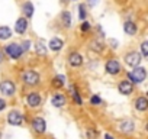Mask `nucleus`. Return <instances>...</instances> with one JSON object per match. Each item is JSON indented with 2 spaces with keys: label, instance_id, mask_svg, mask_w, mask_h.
I'll use <instances>...</instances> for the list:
<instances>
[{
  "label": "nucleus",
  "instance_id": "cd10ccee",
  "mask_svg": "<svg viewBox=\"0 0 148 139\" xmlns=\"http://www.w3.org/2000/svg\"><path fill=\"white\" fill-rule=\"evenodd\" d=\"M90 29V23L89 22H83V25H82V31L83 32H87Z\"/></svg>",
  "mask_w": 148,
  "mask_h": 139
},
{
  "label": "nucleus",
  "instance_id": "7c9ffc66",
  "mask_svg": "<svg viewBox=\"0 0 148 139\" xmlns=\"http://www.w3.org/2000/svg\"><path fill=\"white\" fill-rule=\"evenodd\" d=\"M87 3H89V6H95V5H97V0H87Z\"/></svg>",
  "mask_w": 148,
  "mask_h": 139
},
{
  "label": "nucleus",
  "instance_id": "412c9836",
  "mask_svg": "<svg viewBox=\"0 0 148 139\" xmlns=\"http://www.w3.org/2000/svg\"><path fill=\"white\" fill-rule=\"evenodd\" d=\"M61 19H62V25L65 26V28H70L71 26V15H70V12H62V15H61Z\"/></svg>",
  "mask_w": 148,
  "mask_h": 139
},
{
  "label": "nucleus",
  "instance_id": "a211bd4d",
  "mask_svg": "<svg viewBox=\"0 0 148 139\" xmlns=\"http://www.w3.org/2000/svg\"><path fill=\"white\" fill-rule=\"evenodd\" d=\"M10 36H12L10 28H8V26H0V39L5 41V39H9Z\"/></svg>",
  "mask_w": 148,
  "mask_h": 139
},
{
  "label": "nucleus",
  "instance_id": "2eb2a0df",
  "mask_svg": "<svg viewBox=\"0 0 148 139\" xmlns=\"http://www.w3.org/2000/svg\"><path fill=\"white\" fill-rule=\"evenodd\" d=\"M135 107H136V110H139V112L147 110V109H148V100H147L145 97H138V99L135 100Z\"/></svg>",
  "mask_w": 148,
  "mask_h": 139
},
{
  "label": "nucleus",
  "instance_id": "f3484780",
  "mask_svg": "<svg viewBox=\"0 0 148 139\" xmlns=\"http://www.w3.org/2000/svg\"><path fill=\"white\" fill-rule=\"evenodd\" d=\"M65 97L62 96V94H57V96H54L52 97V100H51V103H52V106H55V107H62L64 104H65Z\"/></svg>",
  "mask_w": 148,
  "mask_h": 139
},
{
  "label": "nucleus",
  "instance_id": "a878e982",
  "mask_svg": "<svg viewBox=\"0 0 148 139\" xmlns=\"http://www.w3.org/2000/svg\"><path fill=\"white\" fill-rule=\"evenodd\" d=\"M141 49H142V55L144 57H148V42H142Z\"/></svg>",
  "mask_w": 148,
  "mask_h": 139
},
{
  "label": "nucleus",
  "instance_id": "dca6fc26",
  "mask_svg": "<svg viewBox=\"0 0 148 139\" xmlns=\"http://www.w3.org/2000/svg\"><path fill=\"white\" fill-rule=\"evenodd\" d=\"M134 127H135V125H134V122H131V120H125V122H122V123L119 125L121 132H125V133H131V132L134 130Z\"/></svg>",
  "mask_w": 148,
  "mask_h": 139
},
{
  "label": "nucleus",
  "instance_id": "b1692460",
  "mask_svg": "<svg viewBox=\"0 0 148 139\" xmlns=\"http://www.w3.org/2000/svg\"><path fill=\"white\" fill-rule=\"evenodd\" d=\"M79 18L80 19H86V7H84V5H80L79 6Z\"/></svg>",
  "mask_w": 148,
  "mask_h": 139
},
{
  "label": "nucleus",
  "instance_id": "4468645a",
  "mask_svg": "<svg viewBox=\"0 0 148 139\" xmlns=\"http://www.w3.org/2000/svg\"><path fill=\"white\" fill-rule=\"evenodd\" d=\"M123 31H125V33L126 35H135L136 33V25L134 23V22H131V20H128V22H125L123 23Z\"/></svg>",
  "mask_w": 148,
  "mask_h": 139
},
{
  "label": "nucleus",
  "instance_id": "393cba45",
  "mask_svg": "<svg viewBox=\"0 0 148 139\" xmlns=\"http://www.w3.org/2000/svg\"><path fill=\"white\" fill-rule=\"evenodd\" d=\"M92 49H95V51L100 52V51L103 49V45H102V44H99V42H92Z\"/></svg>",
  "mask_w": 148,
  "mask_h": 139
},
{
  "label": "nucleus",
  "instance_id": "f03ea898",
  "mask_svg": "<svg viewBox=\"0 0 148 139\" xmlns=\"http://www.w3.org/2000/svg\"><path fill=\"white\" fill-rule=\"evenodd\" d=\"M23 81L28 86H36L39 83V74L36 71H32V70H28V71L23 73Z\"/></svg>",
  "mask_w": 148,
  "mask_h": 139
},
{
  "label": "nucleus",
  "instance_id": "2f4dec72",
  "mask_svg": "<svg viewBox=\"0 0 148 139\" xmlns=\"http://www.w3.org/2000/svg\"><path fill=\"white\" fill-rule=\"evenodd\" d=\"M105 139H115V138H113L112 135H109V133H106V135H105Z\"/></svg>",
  "mask_w": 148,
  "mask_h": 139
},
{
  "label": "nucleus",
  "instance_id": "72a5a7b5",
  "mask_svg": "<svg viewBox=\"0 0 148 139\" xmlns=\"http://www.w3.org/2000/svg\"><path fill=\"white\" fill-rule=\"evenodd\" d=\"M3 61V55H2V52H0V62Z\"/></svg>",
  "mask_w": 148,
  "mask_h": 139
},
{
  "label": "nucleus",
  "instance_id": "473e14b6",
  "mask_svg": "<svg viewBox=\"0 0 148 139\" xmlns=\"http://www.w3.org/2000/svg\"><path fill=\"white\" fill-rule=\"evenodd\" d=\"M110 44H112V45H113V48H116V45H118V42H116V41H113V39H112V41H110Z\"/></svg>",
  "mask_w": 148,
  "mask_h": 139
},
{
  "label": "nucleus",
  "instance_id": "5701e85b",
  "mask_svg": "<svg viewBox=\"0 0 148 139\" xmlns=\"http://www.w3.org/2000/svg\"><path fill=\"white\" fill-rule=\"evenodd\" d=\"M71 94H73V97H74V102H76V104H82V99H80V96H79V93H77V90L74 89V87H71Z\"/></svg>",
  "mask_w": 148,
  "mask_h": 139
},
{
  "label": "nucleus",
  "instance_id": "6ab92c4d",
  "mask_svg": "<svg viewBox=\"0 0 148 139\" xmlns=\"http://www.w3.org/2000/svg\"><path fill=\"white\" fill-rule=\"evenodd\" d=\"M35 49H36V54H38V55H45V54H47V45H45V42H44L42 39H39V41L36 42Z\"/></svg>",
  "mask_w": 148,
  "mask_h": 139
},
{
  "label": "nucleus",
  "instance_id": "39448f33",
  "mask_svg": "<svg viewBox=\"0 0 148 139\" xmlns=\"http://www.w3.org/2000/svg\"><path fill=\"white\" fill-rule=\"evenodd\" d=\"M105 68H106V71L109 73V74H112V76H116V74H119L121 73V64L116 61V59H109L108 62H106V65H105Z\"/></svg>",
  "mask_w": 148,
  "mask_h": 139
},
{
  "label": "nucleus",
  "instance_id": "c756f323",
  "mask_svg": "<svg viewBox=\"0 0 148 139\" xmlns=\"http://www.w3.org/2000/svg\"><path fill=\"white\" fill-rule=\"evenodd\" d=\"M5 109H6V102L3 99H0V112L5 110Z\"/></svg>",
  "mask_w": 148,
  "mask_h": 139
},
{
  "label": "nucleus",
  "instance_id": "9d476101",
  "mask_svg": "<svg viewBox=\"0 0 148 139\" xmlns=\"http://www.w3.org/2000/svg\"><path fill=\"white\" fill-rule=\"evenodd\" d=\"M68 62H70V65H73V67H79V65H82V62H83V57H82L79 52H71V54L68 55Z\"/></svg>",
  "mask_w": 148,
  "mask_h": 139
},
{
  "label": "nucleus",
  "instance_id": "ddd939ff",
  "mask_svg": "<svg viewBox=\"0 0 148 139\" xmlns=\"http://www.w3.org/2000/svg\"><path fill=\"white\" fill-rule=\"evenodd\" d=\"M48 46H49L51 51H60V49L64 46V42H62L60 38H52V39L49 41Z\"/></svg>",
  "mask_w": 148,
  "mask_h": 139
},
{
  "label": "nucleus",
  "instance_id": "6e6552de",
  "mask_svg": "<svg viewBox=\"0 0 148 139\" xmlns=\"http://www.w3.org/2000/svg\"><path fill=\"white\" fill-rule=\"evenodd\" d=\"M118 90H119V93H121V94H125V96H128V94H131V93H132V90H134V86H132V83H131V81H128V80H123V81H121V83H119V86H118Z\"/></svg>",
  "mask_w": 148,
  "mask_h": 139
},
{
  "label": "nucleus",
  "instance_id": "bb28decb",
  "mask_svg": "<svg viewBox=\"0 0 148 139\" xmlns=\"http://www.w3.org/2000/svg\"><path fill=\"white\" fill-rule=\"evenodd\" d=\"M90 103H92V104H95V106H97V104H100V103H102V100H100V97H99V96H92Z\"/></svg>",
  "mask_w": 148,
  "mask_h": 139
},
{
  "label": "nucleus",
  "instance_id": "0eeeda50",
  "mask_svg": "<svg viewBox=\"0 0 148 139\" xmlns=\"http://www.w3.org/2000/svg\"><path fill=\"white\" fill-rule=\"evenodd\" d=\"M32 127L36 133H44L47 130V122L42 117H35L32 120Z\"/></svg>",
  "mask_w": 148,
  "mask_h": 139
},
{
  "label": "nucleus",
  "instance_id": "f257e3e1",
  "mask_svg": "<svg viewBox=\"0 0 148 139\" xmlns=\"http://www.w3.org/2000/svg\"><path fill=\"white\" fill-rule=\"evenodd\" d=\"M134 68H135L134 71L128 74L131 83H142V81L145 80V77H147L145 68H144V67H134Z\"/></svg>",
  "mask_w": 148,
  "mask_h": 139
},
{
  "label": "nucleus",
  "instance_id": "f8f14e48",
  "mask_svg": "<svg viewBox=\"0 0 148 139\" xmlns=\"http://www.w3.org/2000/svg\"><path fill=\"white\" fill-rule=\"evenodd\" d=\"M26 28H28V20H26L25 18H19V19L16 20V25H15V31H16L18 33H25Z\"/></svg>",
  "mask_w": 148,
  "mask_h": 139
},
{
  "label": "nucleus",
  "instance_id": "7ed1b4c3",
  "mask_svg": "<svg viewBox=\"0 0 148 139\" xmlns=\"http://www.w3.org/2000/svg\"><path fill=\"white\" fill-rule=\"evenodd\" d=\"M6 52H8V55H9L10 58L18 59V58L23 54V49H22V46H21L19 44H10V45L6 46Z\"/></svg>",
  "mask_w": 148,
  "mask_h": 139
},
{
  "label": "nucleus",
  "instance_id": "aec40b11",
  "mask_svg": "<svg viewBox=\"0 0 148 139\" xmlns=\"http://www.w3.org/2000/svg\"><path fill=\"white\" fill-rule=\"evenodd\" d=\"M23 13H25L26 18H32V15H34V6H32L31 2H26L23 5Z\"/></svg>",
  "mask_w": 148,
  "mask_h": 139
},
{
  "label": "nucleus",
  "instance_id": "20e7f679",
  "mask_svg": "<svg viewBox=\"0 0 148 139\" xmlns=\"http://www.w3.org/2000/svg\"><path fill=\"white\" fill-rule=\"evenodd\" d=\"M141 54H138V52H128L126 55H125V62L128 64V65H131V67H138L139 65V62H141Z\"/></svg>",
  "mask_w": 148,
  "mask_h": 139
},
{
  "label": "nucleus",
  "instance_id": "c85d7f7f",
  "mask_svg": "<svg viewBox=\"0 0 148 139\" xmlns=\"http://www.w3.org/2000/svg\"><path fill=\"white\" fill-rule=\"evenodd\" d=\"M87 138H90V139H96V132L95 130H87Z\"/></svg>",
  "mask_w": 148,
  "mask_h": 139
},
{
  "label": "nucleus",
  "instance_id": "1a4fd4ad",
  "mask_svg": "<svg viewBox=\"0 0 148 139\" xmlns=\"http://www.w3.org/2000/svg\"><path fill=\"white\" fill-rule=\"evenodd\" d=\"M8 122L10 123V125H21L22 122H23V116H22V113H19V112H16V110H13V112H10L9 114H8Z\"/></svg>",
  "mask_w": 148,
  "mask_h": 139
},
{
  "label": "nucleus",
  "instance_id": "4be33fe9",
  "mask_svg": "<svg viewBox=\"0 0 148 139\" xmlns=\"http://www.w3.org/2000/svg\"><path fill=\"white\" fill-rule=\"evenodd\" d=\"M64 83H65V78H64V76H57V77L52 80V86H54L55 89H60V87H62V86H64Z\"/></svg>",
  "mask_w": 148,
  "mask_h": 139
},
{
  "label": "nucleus",
  "instance_id": "9b49d317",
  "mask_svg": "<svg viewBox=\"0 0 148 139\" xmlns=\"http://www.w3.org/2000/svg\"><path fill=\"white\" fill-rule=\"evenodd\" d=\"M26 102H28V106L31 107H38L41 104V97L38 93H29L28 97H26Z\"/></svg>",
  "mask_w": 148,
  "mask_h": 139
},
{
  "label": "nucleus",
  "instance_id": "423d86ee",
  "mask_svg": "<svg viewBox=\"0 0 148 139\" xmlns=\"http://www.w3.org/2000/svg\"><path fill=\"white\" fill-rule=\"evenodd\" d=\"M0 91L5 96H12V94H15V84L10 80H5L0 83Z\"/></svg>",
  "mask_w": 148,
  "mask_h": 139
}]
</instances>
